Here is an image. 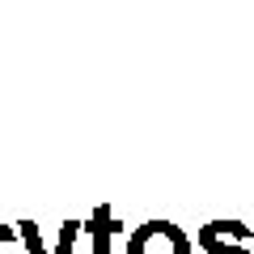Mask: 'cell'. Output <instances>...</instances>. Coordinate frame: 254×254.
Returning <instances> with one entry per match:
<instances>
[{"label":"cell","instance_id":"cell-1","mask_svg":"<svg viewBox=\"0 0 254 254\" xmlns=\"http://www.w3.org/2000/svg\"><path fill=\"white\" fill-rule=\"evenodd\" d=\"M195 250V242L187 237V229L174 225V220H144L140 229H131V237H127L123 254H190Z\"/></svg>","mask_w":254,"mask_h":254},{"label":"cell","instance_id":"cell-2","mask_svg":"<svg viewBox=\"0 0 254 254\" xmlns=\"http://www.w3.org/2000/svg\"><path fill=\"white\" fill-rule=\"evenodd\" d=\"M250 237H254V229L246 225V220L216 216V220H208V225H199L195 246H199L203 254H254L250 250Z\"/></svg>","mask_w":254,"mask_h":254},{"label":"cell","instance_id":"cell-3","mask_svg":"<svg viewBox=\"0 0 254 254\" xmlns=\"http://www.w3.org/2000/svg\"><path fill=\"white\" fill-rule=\"evenodd\" d=\"M119 229H123V220L115 216V208H110V203H98V208H93V216L85 220V237H89V254H115Z\"/></svg>","mask_w":254,"mask_h":254},{"label":"cell","instance_id":"cell-4","mask_svg":"<svg viewBox=\"0 0 254 254\" xmlns=\"http://www.w3.org/2000/svg\"><path fill=\"white\" fill-rule=\"evenodd\" d=\"M81 229H85V220H64V225H60V237H55V246H51V254H72Z\"/></svg>","mask_w":254,"mask_h":254},{"label":"cell","instance_id":"cell-5","mask_svg":"<svg viewBox=\"0 0 254 254\" xmlns=\"http://www.w3.org/2000/svg\"><path fill=\"white\" fill-rule=\"evenodd\" d=\"M17 233H21V246H26V254H51L34 220H17Z\"/></svg>","mask_w":254,"mask_h":254},{"label":"cell","instance_id":"cell-6","mask_svg":"<svg viewBox=\"0 0 254 254\" xmlns=\"http://www.w3.org/2000/svg\"><path fill=\"white\" fill-rule=\"evenodd\" d=\"M17 242H21V233H17L13 225H4V220H0V254H9Z\"/></svg>","mask_w":254,"mask_h":254}]
</instances>
